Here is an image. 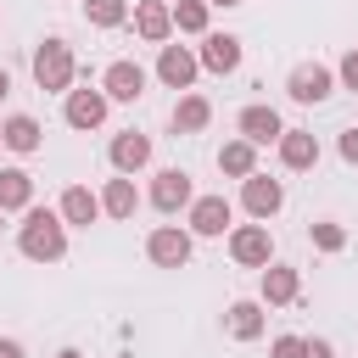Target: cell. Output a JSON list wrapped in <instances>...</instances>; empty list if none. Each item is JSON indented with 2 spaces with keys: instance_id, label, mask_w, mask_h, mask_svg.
<instances>
[{
  "instance_id": "obj_1",
  "label": "cell",
  "mask_w": 358,
  "mask_h": 358,
  "mask_svg": "<svg viewBox=\"0 0 358 358\" xmlns=\"http://www.w3.org/2000/svg\"><path fill=\"white\" fill-rule=\"evenodd\" d=\"M17 246L34 263H62L67 257V218L50 213V207H28L22 224H17Z\"/></svg>"
},
{
  "instance_id": "obj_2",
  "label": "cell",
  "mask_w": 358,
  "mask_h": 358,
  "mask_svg": "<svg viewBox=\"0 0 358 358\" xmlns=\"http://www.w3.org/2000/svg\"><path fill=\"white\" fill-rule=\"evenodd\" d=\"M73 73H78V62H73V45H67L62 34H50V39L34 45V84H39V90L67 95V90H73Z\"/></svg>"
},
{
  "instance_id": "obj_3",
  "label": "cell",
  "mask_w": 358,
  "mask_h": 358,
  "mask_svg": "<svg viewBox=\"0 0 358 358\" xmlns=\"http://www.w3.org/2000/svg\"><path fill=\"white\" fill-rule=\"evenodd\" d=\"M229 257H235L241 268H268V263H274V235H268V224H241V229H229Z\"/></svg>"
},
{
  "instance_id": "obj_4",
  "label": "cell",
  "mask_w": 358,
  "mask_h": 358,
  "mask_svg": "<svg viewBox=\"0 0 358 358\" xmlns=\"http://www.w3.org/2000/svg\"><path fill=\"white\" fill-rule=\"evenodd\" d=\"M330 90H336V73L319 67V62H302V67H291V78H285V95H291L296 106H319V101H330Z\"/></svg>"
},
{
  "instance_id": "obj_5",
  "label": "cell",
  "mask_w": 358,
  "mask_h": 358,
  "mask_svg": "<svg viewBox=\"0 0 358 358\" xmlns=\"http://www.w3.org/2000/svg\"><path fill=\"white\" fill-rule=\"evenodd\" d=\"M241 207H246L257 224H268V218L285 207V185L268 179V173H246V179H241Z\"/></svg>"
},
{
  "instance_id": "obj_6",
  "label": "cell",
  "mask_w": 358,
  "mask_h": 358,
  "mask_svg": "<svg viewBox=\"0 0 358 358\" xmlns=\"http://www.w3.org/2000/svg\"><path fill=\"white\" fill-rule=\"evenodd\" d=\"M145 257H151L157 268H185V263H190V229L157 224V229L145 235Z\"/></svg>"
},
{
  "instance_id": "obj_7",
  "label": "cell",
  "mask_w": 358,
  "mask_h": 358,
  "mask_svg": "<svg viewBox=\"0 0 358 358\" xmlns=\"http://www.w3.org/2000/svg\"><path fill=\"white\" fill-rule=\"evenodd\" d=\"M106 106H112V95L106 90H67V106H62V117H67V129H101L106 123Z\"/></svg>"
},
{
  "instance_id": "obj_8",
  "label": "cell",
  "mask_w": 358,
  "mask_h": 358,
  "mask_svg": "<svg viewBox=\"0 0 358 358\" xmlns=\"http://www.w3.org/2000/svg\"><path fill=\"white\" fill-rule=\"evenodd\" d=\"M190 201H196V185H190L185 168L151 173V207H157V213H179V207H190Z\"/></svg>"
},
{
  "instance_id": "obj_9",
  "label": "cell",
  "mask_w": 358,
  "mask_h": 358,
  "mask_svg": "<svg viewBox=\"0 0 358 358\" xmlns=\"http://www.w3.org/2000/svg\"><path fill=\"white\" fill-rule=\"evenodd\" d=\"M196 73H201V56H196V50H185V45H162V50H157V78H162L168 90H190Z\"/></svg>"
},
{
  "instance_id": "obj_10",
  "label": "cell",
  "mask_w": 358,
  "mask_h": 358,
  "mask_svg": "<svg viewBox=\"0 0 358 358\" xmlns=\"http://www.w3.org/2000/svg\"><path fill=\"white\" fill-rule=\"evenodd\" d=\"M229 201L224 196H196L190 207H185V224H190V235H224L229 229Z\"/></svg>"
},
{
  "instance_id": "obj_11",
  "label": "cell",
  "mask_w": 358,
  "mask_h": 358,
  "mask_svg": "<svg viewBox=\"0 0 358 358\" xmlns=\"http://www.w3.org/2000/svg\"><path fill=\"white\" fill-rule=\"evenodd\" d=\"M134 34H140L145 45H168V34H173V6H168V0H140V6H134Z\"/></svg>"
},
{
  "instance_id": "obj_12",
  "label": "cell",
  "mask_w": 358,
  "mask_h": 358,
  "mask_svg": "<svg viewBox=\"0 0 358 358\" xmlns=\"http://www.w3.org/2000/svg\"><path fill=\"white\" fill-rule=\"evenodd\" d=\"M101 90H106L112 101H140V95H145V67L123 56V62H112V67L101 73Z\"/></svg>"
},
{
  "instance_id": "obj_13",
  "label": "cell",
  "mask_w": 358,
  "mask_h": 358,
  "mask_svg": "<svg viewBox=\"0 0 358 358\" xmlns=\"http://www.w3.org/2000/svg\"><path fill=\"white\" fill-rule=\"evenodd\" d=\"M0 145H6V151H17V157H34V151L45 145V129H39V117H28V112H11V117L0 123Z\"/></svg>"
},
{
  "instance_id": "obj_14",
  "label": "cell",
  "mask_w": 358,
  "mask_h": 358,
  "mask_svg": "<svg viewBox=\"0 0 358 358\" xmlns=\"http://www.w3.org/2000/svg\"><path fill=\"white\" fill-rule=\"evenodd\" d=\"M106 157H112V168H117V173H140V168L151 162V134L123 129V134L112 140V151H106Z\"/></svg>"
},
{
  "instance_id": "obj_15",
  "label": "cell",
  "mask_w": 358,
  "mask_h": 358,
  "mask_svg": "<svg viewBox=\"0 0 358 358\" xmlns=\"http://www.w3.org/2000/svg\"><path fill=\"white\" fill-rule=\"evenodd\" d=\"M196 56H201L207 73H235L241 67V39L235 34H201V50Z\"/></svg>"
},
{
  "instance_id": "obj_16",
  "label": "cell",
  "mask_w": 358,
  "mask_h": 358,
  "mask_svg": "<svg viewBox=\"0 0 358 358\" xmlns=\"http://www.w3.org/2000/svg\"><path fill=\"white\" fill-rule=\"evenodd\" d=\"M235 129H241L252 145H268V140H280V134H285L280 112H274V106H263V101H257V106H246V112L235 117Z\"/></svg>"
},
{
  "instance_id": "obj_17",
  "label": "cell",
  "mask_w": 358,
  "mask_h": 358,
  "mask_svg": "<svg viewBox=\"0 0 358 358\" xmlns=\"http://www.w3.org/2000/svg\"><path fill=\"white\" fill-rule=\"evenodd\" d=\"M56 213H62V218H67L73 229H90V224L101 218V196H95L90 185H67V190H62V207H56Z\"/></svg>"
},
{
  "instance_id": "obj_18",
  "label": "cell",
  "mask_w": 358,
  "mask_h": 358,
  "mask_svg": "<svg viewBox=\"0 0 358 358\" xmlns=\"http://www.w3.org/2000/svg\"><path fill=\"white\" fill-rule=\"evenodd\" d=\"M274 145H280V162H285L291 173H302V168H313V162H319V140H313L308 129H285Z\"/></svg>"
},
{
  "instance_id": "obj_19",
  "label": "cell",
  "mask_w": 358,
  "mask_h": 358,
  "mask_svg": "<svg viewBox=\"0 0 358 358\" xmlns=\"http://www.w3.org/2000/svg\"><path fill=\"white\" fill-rule=\"evenodd\" d=\"M296 291H302V274H296L291 263H268V268H263V302H268V308L296 302Z\"/></svg>"
},
{
  "instance_id": "obj_20",
  "label": "cell",
  "mask_w": 358,
  "mask_h": 358,
  "mask_svg": "<svg viewBox=\"0 0 358 358\" xmlns=\"http://www.w3.org/2000/svg\"><path fill=\"white\" fill-rule=\"evenodd\" d=\"M213 123V101L207 95H179L173 101V134H201Z\"/></svg>"
},
{
  "instance_id": "obj_21",
  "label": "cell",
  "mask_w": 358,
  "mask_h": 358,
  "mask_svg": "<svg viewBox=\"0 0 358 358\" xmlns=\"http://www.w3.org/2000/svg\"><path fill=\"white\" fill-rule=\"evenodd\" d=\"M134 207H140V190H134V179H129V173L106 179V190H101V213H106V218H134Z\"/></svg>"
},
{
  "instance_id": "obj_22",
  "label": "cell",
  "mask_w": 358,
  "mask_h": 358,
  "mask_svg": "<svg viewBox=\"0 0 358 358\" xmlns=\"http://www.w3.org/2000/svg\"><path fill=\"white\" fill-rule=\"evenodd\" d=\"M0 207H6V213H28V207H34V179H28V168H0Z\"/></svg>"
},
{
  "instance_id": "obj_23",
  "label": "cell",
  "mask_w": 358,
  "mask_h": 358,
  "mask_svg": "<svg viewBox=\"0 0 358 358\" xmlns=\"http://www.w3.org/2000/svg\"><path fill=\"white\" fill-rule=\"evenodd\" d=\"M218 173H229V179H246V173H257V145L241 134V140H229L224 151H218Z\"/></svg>"
},
{
  "instance_id": "obj_24",
  "label": "cell",
  "mask_w": 358,
  "mask_h": 358,
  "mask_svg": "<svg viewBox=\"0 0 358 358\" xmlns=\"http://www.w3.org/2000/svg\"><path fill=\"white\" fill-rule=\"evenodd\" d=\"M224 324H229L235 341H257V336H263V302H229Z\"/></svg>"
},
{
  "instance_id": "obj_25",
  "label": "cell",
  "mask_w": 358,
  "mask_h": 358,
  "mask_svg": "<svg viewBox=\"0 0 358 358\" xmlns=\"http://www.w3.org/2000/svg\"><path fill=\"white\" fill-rule=\"evenodd\" d=\"M207 0H173V28L179 34H207Z\"/></svg>"
},
{
  "instance_id": "obj_26",
  "label": "cell",
  "mask_w": 358,
  "mask_h": 358,
  "mask_svg": "<svg viewBox=\"0 0 358 358\" xmlns=\"http://www.w3.org/2000/svg\"><path fill=\"white\" fill-rule=\"evenodd\" d=\"M84 17H90V28H117V22H129V6L123 0H84Z\"/></svg>"
},
{
  "instance_id": "obj_27",
  "label": "cell",
  "mask_w": 358,
  "mask_h": 358,
  "mask_svg": "<svg viewBox=\"0 0 358 358\" xmlns=\"http://www.w3.org/2000/svg\"><path fill=\"white\" fill-rule=\"evenodd\" d=\"M308 241H313L319 252H341V246H347V229H341L336 218H319V224H308Z\"/></svg>"
},
{
  "instance_id": "obj_28",
  "label": "cell",
  "mask_w": 358,
  "mask_h": 358,
  "mask_svg": "<svg viewBox=\"0 0 358 358\" xmlns=\"http://www.w3.org/2000/svg\"><path fill=\"white\" fill-rule=\"evenodd\" d=\"M274 358H308V336H274Z\"/></svg>"
},
{
  "instance_id": "obj_29",
  "label": "cell",
  "mask_w": 358,
  "mask_h": 358,
  "mask_svg": "<svg viewBox=\"0 0 358 358\" xmlns=\"http://www.w3.org/2000/svg\"><path fill=\"white\" fill-rule=\"evenodd\" d=\"M336 78H341V90H358V45L341 56V67H336Z\"/></svg>"
},
{
  "instance_id": "obj_30",
  "label": "cell",
  "mask_w": 358,
  "mask_h": 358,
  "mask_svg": "<svg viewBox=\"0 0 358 358\" xmlns=\"http://www.w3.org/2000/svg\"><path fill=\"white\" fill-rule=\"evenodd\" d=\"M341 162H352V168H358V129H347V134H341Z\"/></svg>"
},
{
  "instance_id": "obj_31",
  "label": "cell",
  "mask_w": 358,
  "mask_h": 358,
  "mask_svg": "<svg viewBox=\"0 0 358 358\" xmlns=\"http://www.w3.org/2000/svg\"><path fill=\"white\" fill-rule=\"evenodd\" d=\"M308 358H336V347H330L324 336H313V341H308Z\"/></svg>"
},
{
  "instance_id": "obj_32",
  "label": "cell",
  "mask_w": 358,
  "mask_h": 358,
  "mask_svg": "<svg viewBox=\"0 0 358 358\" xmlns=\"http://www.w3.org/2000/svg\"><path fill=\"white\" fill-rule=\"evenodd\" d=\"M0 358H28V352H22V341H11V336H0Z\"/></svg>"
},
{
  "instance_id": "obj_33",
  "label": "cell",
  "mask_w": 358,
  "mask_h": 358,
  "mask_svg": "<svg viewBox=\"0 0 358 358\" xmlns=\"http://www.w3.org/2000/svg\"><path fill=\"white\" fill-rule=\"evenodd\" d=\"M6 95H11V73L0 67V101H6Z\"/></svg>"
},
{
  "instance_id": "obj_34",
  "label": "cell",
  "mask_w": 358,
  "mask_h": 358,
  "mask_svg": "<svg viewBox=\"0 0 358 358\" xmlns=\"http://www.w3.org/2000/svg\"><path fill=\"white\" fill-rule=\"evenodd\" d=\"M56 358H84V352H78V347H62V352H56Z\"/></svg>"
},
{
  "instance_id": "obj_35",
  "label": "cell",
  "mask_w": 358,
  "mask_h": 358,
  "mask_svg": "<svg viewBox=\"0 0 358 358\" xmlns=\"http://www.w3.org/2000/svg\"><path fill=\"white\" fill-rule=\"evenodd\" d=\"M207 6H224V11H229V6H241V0H207Z\"/></svg>"
},
{
  "instance_id": "obj_36",
  "label": "cell",
  "mask_w": 358,
  "mask_h": 358,
  "mask_svg": "<svg viewBox=\"0 0 358 358\" xmlns=\"http://www.w3.org/2000/svg\"><path fill=\"white\" fill-rule=\"evenodd\" d=\"M0 229H6V207H0Z\"/></svg>"
}]
</instances>
